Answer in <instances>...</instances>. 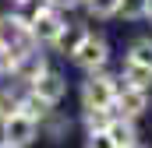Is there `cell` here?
<instances>
[{"label":"cell","instance_id":"1","mask_svg":"<svg viewBox=\"0 0 152 148\" xmlns=\"http://www.w3.org/2000/svg\"><path fill=\"white\" fill-rule=\"evenodd\" d=\"M117 99V81L103 71H88V81L81 85V106L85 110H113Z\"/></svg>","mask_w":152,"mask_h":148},{"label":"cell","instance_id":"2","mask_svg":"<svg viewBox=\"0 0 152 148\" xmlns=\"http://www.w3.org/2000/svg\"><path fill=\"white\" fill-rule=\"evenodd\" d=\"M0 127H4V141L11 148H28L39 138V120L28 116L25 110H11L7 116H0Z\"/></svg>","mask_w":152,"mask_h":148},{"label":"cell","instance_id":"3","mask_svg":"<svg viewBox=\"0 0 152 148\" xmlns=\"http://www.w3.org/2000/svg\"><path fill=\"white\" fill-rule=\"evenodd\" d=\"M71 57H75V64L81 67V71H103V67H106V60H110V46H106V39L88 36V32H85Z\"/></svg>","mask_w":152,"mask_h":148},{"label":"cell","instance_id":"4","mask_svg":"<svg viewBox=\"0 0 152 148\" xmlns=\"http://www.w3.org/2000/svg\"><path fill=\"white\" fill-rule=\"evenodd\" d=\"M64 14L57 11V7H46L42 14H36L32 21H28V32H32V42L36 46H53L57 42V36L64 32Z\"/></svg>","mask_w":152,"mask_h":148},{"label":"cell","instance_id":"5","mask_svg":"<svg viewBox=\"0 0 152 148\" xmlns=\"http://www.w3.org/2000/svg\"><path fill=\"white\" fill-rule=\"evenodd\" d=\"M46 71H50V67H46V53H39V46L18 53L14 64H11V74H14L18 81H25V85H32L39 74H46Z\"/></svg>","mask_w":152,"mask_h":148},{"label":"cell","instance_id":"6","mask_svg":"<svg viewBox=\"0 0 152 148\" xmlns=\"http://www.w3.org/2000/svg\"><path fill=\"white\" fill-rule=\"evenodd\" d=\"M113 106H117V113L127 116V120L142 116V113L149 110V88H138V85H124V88H117Z\"/></svg>","mask_w":152,"mask_h":148},{"label":"cell","instance_id":"7","mask_svg":"<svg viewBox=\"0 0 152 148\" xmlns=\"http://www.w3.org/2000/svg\"><path fill=\"white\" fill-rule=\"evenodd\" d=\"M64 92H67V78H60L57 71H46V74H39L32 81V95L42 106H57L64 99Z\"/></svg>","mask_w":152,"mask_h":148},{"label":"cell","instance_id":"8","mask_svg":"<svg viewBox=\"0 0 152 148\" xmlns=\"http://www.w3.org/2000/svg\"><path fill=\"white\" fill-rule=\"evenodd\" d=\"M106 134H110V141H113L117 148H134V145H138L134 120H127V116H110V123H106Z\"/></svg>","mask_w":152,"mask_h":148},{"label":"cell","instance_id":"9","mask_svg":"<svg viewBox=\"0 0 152 148\" xmlns=\"http://www.w3.org/2000/svg\"><path fill=\"white\" fill-rule=\"evenodd\" d=\"M67 131H71V123H67V116H60V113H53V106L39 116V134H46L50 141H64L67 138Z\"/></svg>","mask_w":152,"mask_h":148},{"label":"cell","instance_id":"10","mask_svg":"<svg viewBox=\"0 0 152 148\" xmlns=\"http://www.w3.org/2000/svg\"><path fill=\"white\" fill-rule=\"evenodd\" d=\"M120 81L124 85H138V88H149L152 85V71L149 67H142V64H124V71H120Z\"/></svg>","mask_w":152,"mask_h":148},{"label":"cell","instance_id":"11","mask_svg":"<svg viewBox=\"0 0 152 148\" xmlns=\"http://www.w3.org/2000/svg\"><path fill=\"white\" fill-rule=\"evenodd\" d=\"M127 60H131V64H142V67H149V71H152V39H138V42L131 46Z\"/></svg>","mask_w":152,"mask_h":148},{"label":"cell","instance_id":"12","mask_svg":"<svg viewBox=\"0 0 152 148\" xmlns=\"http://www.w3.org/2000/svg\"><path fill=\"white\" fill-rule=\"evenodd\" d=\"M81 36H85L81 28H71V25H64V32L57 36V42H53V46H57V49H64V53H75V46L81 42Z\"/></svg>","mask_w":152,"mask_h":148},{"label":"cell","instance_id":"13","mask_svg":"<svg viewBox=\"0 0 152 148\" xmlns=\"http://www.w3.org/2000/svg\"><path fill=\"white\" fill-rule=\"evenodd\" d=\"M81 4L88 7L92 18H113L117 14V0H81Z\"/></svg>","mask_w":152,"mask_h":148},{"label":"cell","instance_id":"14","mask_svg":"<svg viewBox=\"0 0 152 148\" xmlns=\"http://www.w3.org/2000/svg\"><path fill=\"white\" fill-rule=\"evenodd\" d=\"M117 14H124V18H145V0H117Z\"/></svg>","mask_w":152,"mask_h":148},{"label":"cell","instance_id":"15","mask_svg":"<svg viewBox=\"0 0 152 148\" xmlns=\"http://www.w3.org/2000/svg\"><path fill=\"white\" fill-rule=\"evenodd\" d=\"M106 123H110L106 110H85V127H88V131H103Z\"/></svg>","mask_w":152,"mask_h":148},{"label":"cell","instance_id":"16","mask_svg":"<svg viewBox=\"0 0 152 148\" xmlns=\"http://www.w3.org/2000/svg\"><path fill=\"white\" fill-rule=\"evenodd\" d=\"M85 148H117V145L110 141V134H106V127H103V131H88Z\"/></svg>","mask_w":152,"mask_h":148},{"label":"cell","instance_id":"17","mask_svg":"<svg viewBox=\"0 0 152 148\" xmlns=\"http://www.w3.org/2000/svg\"><path fill=\"white\" fill-rule=\"evenodd\" d=\"M11 64H14V53L0 42V78H4V74H11Z\"/></svg>","mask_w":152,"mask_h":148},{"label":"cell","instance_id":"18","mask_svg":"<svg viewBox=\"0 0 152 148\" xmlns=\"http://www.w3.org/2000/svg\"><path fill=\"white\" fill-rule=\"evenodd\" d=\"M11 110H18V99L11 92H0V116H7Z\"/></svg>","mask_w":152,"mask_h":148},{"label":"cell","instance_id":"19","mask_svg":"<svg viewBox=\"0 0 152 148\" xmlns=\"http://www.w3.org/2000/svg\"><path fill=\"white\" fill-rule=\"evenodd\" d=\"M145 18H152V0H145Z\"/></svg>","mask_w":152,"mask_h":148},{"label":"cell","instance_id":"20","mask_svg":"<svg viewBox=\"0 0 152 148\" xmlns=\"http://www.w3.org/2000/svg\"><path fill=\"white\" fill-rule=\"evenodd\" d=\"M0 148H11V145H7V141H0Z\"/></svg>","mask_w":152,"mask_h":148},{"label":"cell","instance_id":"21","mask_svg":"<svg viewBox=\"0 0 152 148\" xmlns=\"http://www.w3.org/2000/svg\"><path fill=\"white\" fill-rule=\"evenodd\" d=\"M134 148H142V145H134Z\"/></svg>","mask_w":152,"mask_h":148}]
</instances>
